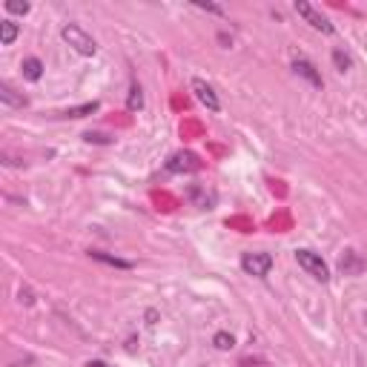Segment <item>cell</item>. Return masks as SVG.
I'll list each match as a JSON object with an SVG mask.
<instances>
[{"instance_id":"obj_1","label":"cell","mask_w":367,"mask_h":367,"mask_svg":"<svg viewBox=\"0 0 367 367\" xmlns=\"http://www.w3.org/2000/svg\"><path fill=\"white\" fill-rule=\"evenodd\" d=\"M60 37H63L67 46H72L83 58H95L98 55V40L86 32L83 26H78V24H67V26L60 29Z\"/></svg>"},{"instance_id":"obj_2","label":"cell","mask_w":367,"mask_h":367,"mask_svg":"<svg viewBox=\"0 0 367 367\" xmlns=\"http://www.w3.org/2000/svg\"><path fill=\"white\" fill-rule=\"evenodd\" d=\"M293 258H296V264L305 270L307 275H313L318 284H327V282H330V267H327L325 258H321V253H313V250H307V247H298V250L293 253Z\"/></svg>"},{"instance_id":"obj_3","label":"cell","mask_w":367,"mask_h":367,"mask_svg":"<svg viewBox=\"0 0 367 367\" xmlns=\"http://www.w3.org/2000/svg\"><path fill=\"white\" fill-rule=\"evenodd\" d=\"M293 9H296V15H298L301 20H305V24H310L316 32H321V35H336V26H333L330 20H327L325 15H321L313 3H307V0H296Z\"/></svg>"},{"instance_id":"obj_4","label":"cell","mask_w":367,"mask_h":367,"mask_svg":"<svg viewBox=\"0 0 367 367\" xmlns=\"http://www.w3.org/2000/svg\"><path fill=\"white\" fill-rule=\"evenodd\" d=\"M275 264V255L273 253H244L241 255V270L244 275H253V278H267L270 270Z\"/></svg>"},{"instance_id":"obj_5","label":"cell","mask_w":367,"mask_h":367,"mask_svg":"<svg viewBox=\"0 0 367 367\" xmlns=\"http://www.w3.org/2000/svg\"><path fill=\"white\" fill-rule=\"evenodd\" d=\"M198 169H204V161L196 153H189V149H178V153H172L167 161L169 176H184V172H198Z\"/></svg>"},{"instance_id":"obj_6","label":"cell","mask_w":367,"mask_h":367,"mask_svg":"<svg viewBox=\"0 0 367 367\" xmlns=\"http://www.w3.org/2000/svg\"><path fill=\"white\" fill-rule=\"evenodd\" d=\"M192 92H196V98L207 106L210 112H221V98H219V92L212 89V86L207 83V80H201V78H192Z\"/></svg>"},{"instance_id":"obj_7","label":"cell","mask_w":367,"mask_h":367,"mask_svg":"<svg viewBox=\"0 0 367 367\" xmlns=\"http://www.w3.org/2000/svg\"><path fill=\"white\" fill-rule=\"evenodd\" d=\"M290 67H293V75L305 78L310 86H316V89H321V86H325V80H321V72L316 69L313 60H307V58H293Z\"/></svg>"},{"instance_id":"obj_8","label":"cell","mask_w":367,"mask_h":367,"mask_svg":"<svg viewBox=\"0 0 367 367\" xmlns=\"http://www.w3.org/2000/svg\"><path fill=\"white\" fill-rule=\"evenodd\" d=\"M339 270L341 275H361L364 273V258L356 250H344L339 258Z\"/></svg>"},{"instance_id":"obj_9","label":"cell","mask_w":367,"mask_h":367,"mask_svg":"<svg viewBox=\"0 0 367 367\" xmlns=\"http://www.w3.org/2000/svg\"><path fill=\"white\" fill-rule=\"evenodd\" d=\"M89 258L98 264L115 267V270H133L135 267V262H129V258H121V255H112V253H101V250H89Z\"/></svg>"},{"instance_id":"obj_10","label":"cell","mask_w":367,"mask_h":367,"mask_svg":"<svg viewBox=\"0 0 367 367\" xmlns=\"http://www.w3.org/2000/svg\"><path fill=\"white\" fill-rule=\"evenodd\" d=\"M20 72H24V80L37 83L43 78V72H46V63H43L40 58H35V55H29V58H24V63H20Z\"/></svg>"},{"instance_id":"obj_11","label":"cell","mask_w":367,"mask_h":367,"mask_svg":"<svg viewBox=\"0 0 367 367\" xmlns=\"http://www.w3.org/2000/svg\"><path fill=\"white\" fill-rule=\"evenodd\" d=\"M0 103L9 106V110H24L29 101H26V95H20L17 89H12V86L3 80V83H0Z\"/></svg>"},{"instance_id":"obj_12","label":"cell","mask_w":367,"mask_h":367,"mask_svg":"<svg viewBox=\"0 0 367 367\" xmlns=\"http://www.w3.org/2000/svg\"><path fill=\"white\" fill-rule=\"evenodd\" d=\"M98 110H101L98 101H86V103H80V106H69V110L58 112V118H86V115H95Z\"/></svg>"},{"instance_id":"obj_13","label":"cell","mask_w":367,"mask_h":367,"mask_svg":"<svg viewBox=\"0 0 367 367\" xmlns=\"http://www.w3.org/2000/svg\"><path fill=\"white\" fill-rule=\"evenodd\" d=\"M20 35V24H15L12 17H3L0 20V46H12Z\"/></svg>"},{"instance_id":"obj_14","label":"cell","mask_w":367,"mask_h":367,"mask_svg":"<svg viewBox=\"0 0 367 367\" xmlns=\"http://www.w3.org/2000/svg\"><path fill=\"white\" fill-rule=\"evenodd\" d=\"M126 110H129V112H141V110H144V89H141V83H135V80H133V86H129Z\"/></svg>"},{"instance_id":"obj_15","label":"cell","mask_w":367,"mask_h":367,"mask_svg":"<svg viewBox=\"0 0 367 367\" xmlns=\"http://www.w3.org/2000/svg\"><path fill=\"white\" fill-rule=\"evenodd\" d=\"M330 58H333V67H336V72H350L353 69V58L348 55V52H344V49H333L330 52Z\"/></svg>"},{"instance_id":"obj_16","label":"cell","mask_w":367,"mask_h":367,"mask_svg":"<svg viewBox=\"0 0 367 367\" xmlns=\"http://www.w3.org/2000/svg\"><path fill=\"white\" fill-rule=\"evenodd\" d=\"M212 348H215V350H221V353H230V350L235 348V336L227 333V330H219V333L212 336Z\"/></svg>"},{"instance_id":"obj_17","label":"cell","mask_w":367,"mask_h":367,"mask_svg":"<svg viewBox=\"0 0 367 367\" xmlns=\"http://www.w3.org/2000/svg\"><path fill=\"white\" fill-rule=\"evenodd\" d=\"M3 9L9 12V15H29V3H26V0H6V3H3Z\"/></svg>"},{"instance_id":"obj_18","label":"cell","mask_w":367,"mask_h":367,"mask_svg":"<svg viewBox=\"0 0 367 367\" xmlns=\"http://www.w3.org/2000/svg\"><path fill=\"white\" fill-rule=\"evenodd\" d=\"M83 141H86V144H103V146L112 144V138L103 135V133H83Z\"/></svg>"},{"instance_id":"obj_19","label":"cell","mask_w":367,"mask_h":367,"mask_svg":"<svg viewBox=\"0 0 367 367\" xmlns=\"http://www.w3.org/2000/svg\"><path fill=\"white\" fill-rule=\"evenodd\" d=\"M196 9H201V12H210V15H227L224 12V6H219V3H196Z\"/></svg>"},{"instance_id":"obj_20","label":"cell","mask_w":367,"mask_h":367,"mask_svg":"<svg viewBox=\"0 0 367 367\" xmlns=\"http://www.w3.org/2000/svg\"><path fill=\"white\" fill-rule=\"evenodd\" d=\"M20 301H24V305H35V296H32V290H20Z\"/></svg>"},{"instance_id":"obj_21","label":"cell","mask_w":367,"mask_h":367,"mask_svg":"<svg viewBox=\"0 0 367 367\" xmlns=\"http://www.w3.org/2000/svg\"><path fill=\"white\" fill-rule=\"evenodd\" d=\"M155 318H158L155 310H146V325H155Z\"/></svg>"},{"instance_id":"obj_22","label":"cell","mask_w":367,"mask_h":367,"mask_svg":"<svg viewBox=\"0 0 367 367\" xmlns=\"http://www.w3.org/2000/svg\"><path fill=\"white\" fill-rule=\"evenodd\" d=\"M86 367H110V364L101 361V359H95V361H86Z\"/></svg>"}]
</instances>
